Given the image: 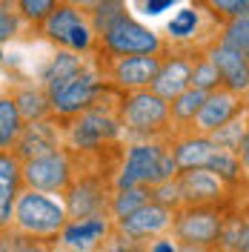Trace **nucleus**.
I'll return each mask as SVG.
<instances>
[{
  "label": "nucleus",
  "mask_w": 249,
  "mask_h": 252,
  "mask_svg": "<svg viewBox=\"0 0 249 252\" xmlns=\"http://www.w3.org/2000/svg\"><path fill=\"white\" fill-rule=\"evenodd\" d=\"M223 43H229L232 49H238L244 58H249V15H241L235 20H226L220 26V34H218Z\"/></svg>",
  "instance_id": "30"
},
{
  "label": "nucleus",
  "mask_w": 249,
  "mask_h": 252,
  "mask_svg": "<svg viewBox=\"0 0 249 252\" xmlns=\"http://www.w3.org/2000/svg\"><path fill=\"white\" fill-rule=\"evenodd\" d=\"M129 9H126V0H100L97 6H94L92 12V23H94V32L100 34V32H106L118 20V17H124Z\"/></svg>",
  "instance_id": "33"
},
{
  "label": "nucleus",
  "mask_w": 249,
  "mask_h": 252,
  "mask_svg": "<svg viewBox=\"0 0 249 252\" xmlns=\"http://www.w3.org/2000/svg\"><path fill=\"white\" fill-rule=\"evenodd\" d=\"M40 32L49 43H55L58 49L78 52V55H89L94 49V40H97L92 15L80 6H72V3H61L55 9V15L40 26Z\"/></svg>",
  "instance_id": "4"
},
{
  "label": "nucleus",
  "mask_w": 249,
  "mask_h": 252,
  "mask_svg": "<svg viewBox=\"0 0 249 252\" xmlns=\"http://www.w3.org/2000/svg\"><path fill=\"white\" fill-rule=\"evenodd\" d=\"M23 192V160L15 152L0 155V226L12 229L15 206Z\"/></svg>",
  "instance_id": "17"
},
{
  "label": "nucleus",
  "mask_w": 249,
  "mask_h": 252,
  "mask_svg": "<svg viewBox=\"0 0 249 252\" xmlns=\"http://www.w3.org/2000/svg\"><path fill=\"white\" fill-rule=\"evenodd\" d=\"M58 149H61V132H58V126L52 124L49 118H43V121L26 124L20 141L15 143L12 152L20 160H31V158L49 155V152H58Z\"/></svg>",
  "instance_id": "18"
},
{
  "label": "nucleus",
  "mask_w": 249,
  "mask_h": 252,
  "mask_svg": "<svg viewBox=\"0 0 249 252\" xmlns=\"http://www.w3.org/2000/svg\"><path fill=\"white\" fill-rule=\"evenodd\" d=\"M49 244L52 241L23 235L17 229H3V252H52Z\"/></svg>",
  "instance_id": "32"
},
{
  "label": "nucleus",
  "mask_w": 249,
  "mask_h": 252,
  "mask_svg": "<svg viewBox=\"0 0 249 252\" xmlns=\"http://www.w3.org/2000/svg\"><path fill=\"white\" fill-rule=\"evenodd\" d=\"M195 3H206V0H195Z\"/></svg>",
  "instance_id": "43"
},
{
  "label": "nucleus",
  "mask_w": 249,
  "mask_h": 252,
  "mask_svg": "<svg viewBox=\"0 0 249 252\" xmlns=\"http://www.w3.org/2000/svg\"><path fill=\"white\" fill-rule=\"evenodd\" d=\"M226 223V206H181L175 212L172 235L181 244L218 247Z\"/></svg>",
  "instance_id": "7"
},
{
  "label": "nucleus",
  "mask_w": 249,
  "mask_h": 252,
  "mask_svg": "<svg viewBox=\"0 0 249 252\" xmlns=\"http://www.w3.org/2000/svg\"><path fill=\"white\" fill-rule=\"evenodd\" d=\"M206 169H212V172L218 175L220 181H226L229 187H238L247 175H244V166H241V155L238 152H229V149H215V155L209 158V163H206Z\"/></svg>",
  "instance_id": "27"
},
{
  "label": "nucleus",
  "mask_w": 249,
  "mask_h": 252,
  "mask_svg": "<svg viewBox=\"0 0 249 252\" xmlns=\"http://www.w3.org/2000/svg\"><path fill=\"white\" fill-rule=\"evenodd\" d=\"M152 201V187H118L112 195V218H126Z\"/></svg>",
  "instance_id": "26"
},
{
  "label": "nucleus",
  "mask_w": 249,
  "mask_h": 252,
  "mask_svg": "<svg viewBox=\"0 0 249 252\" xmlns=\"http://www.w3.org/2000/svg\"><path fill=\"white\" fill-rule=\"evenodd\" d=\"M209 92H203L198 86H189L187 92H181L175 100H169V109H172V126L178 129H187V126H195V118L201 106L206 103Z\"/></svg>",
  "instance_id": "24"
},
{
  "label": "nucleus",
  "mask_w": 249,
  "mask_h": 252,
  "mask_svg": "<svg viewBox=\"0 0 249 252\" xmlns=\"http://www.w3.org/2000/svg\"><path fill=\"white\" fill-rule=\"evenodd\" d=\"M63 0H15L17 12L23 17V23H29V26H43L49 17L55 15V9L61 6Z\"/></svg>",
  "instance_id": "29"
},
{
  "label": "nucleus",
  "mask_w": 249,
  "mask_h": 252,
  "mask_svg": "<svg viewBox=\"0 0 249 252\" xmlns=\"http://www.w3.org/2000/svg\"><path fill=\"white\" fill-rule=\"evenodd\" d=\"M192 72H195V58H184V55L163 58V66L149 89H155L166 100H175L181 92H187L192 86Z\"/></svg>",
  "instance_id": "19"
},
{
  "label": "nucleus",
  "mask_w": 249,
  "mask_h": 252,
  "mask_svg": "<svg viewBox=\"0 0 249 252\" xmlns=\"http://www.w3.org/2000/svg\"><path fill=\"white\" fill-rule=\"evenodd\" d=\"M52 252H75V250H69V247H63L61 241H58V247H52Z\"/></svg>",
  "instance_id": "41"
},
{
  "label": "nucleus",
  "mask_w": 249,
  "mask_h": 252,
  "mask_svg": "<svg viewBox=\"0 0 249 252\" xmlns=\"http://www.w3.org/2000/svg\"><path fill=\"white\" fill-rule=\"evenodd\" d=\"M23 129H26V121H23L20 109H17L15 97L9 92H3V97H0V146H3V152L15 149Z\"/></svg>",
  "instance_id": "23"
},
{
  "label": "nucleus",
  "mask_w": 249,
  "mask_h": 252,
  "mask_svg": "<svg viewBox=\"0 0 249 252\" xmlns=\"http://www.w3.org/2000/svg\"><path fill=\"white\" fill-rule=\"evenodd\" d=\"M97 252H149V244L146 241H135V238L124 235V232H112L106 241H103V247Z\"/></svg>",
  "instance_id": "35"
},
{
  "label": "nucleus",
  "mask_w": 249,
  "mask_h": 252,
  "mask_svg": "<svg viewBox=\"0 0 249 252\" xmlns=\"http://www.w3.org/2000/svg\"><path fill=\"white\" fill-rule=\"evenodd\" d=\"M20 20L23 17L17 12L15 0H3V6H0V40H3V46L20 34Z\"/></svg>",
  "instance_id": "34"
},
{
  "label": "nucleus",
  "mask_w": 249,
  "mask_h": 252,
  "mask_svg": "<svg viewBox=\"0 0 249 252\" xmlns=\"http://www.w3.org/2000/svg\"><path fill=\"white\" fill-rule=\"evenodd\" d=\"M69 121L72 124L66 126V143L69 149H80V152H97L100 146L118 141V135L124 132L121 112L115 115L112 109H100L97 100L86 112H80Z\"/></svg>",
  "instance_id": "5"
},
{
  "label": "nucleus",
  "mask_w": 249,
  "mask_h": 252,
  "mask_svg": "<svg viewBox=\"0 0 249 252\" xmlns=\"http://www.w3.org/2000/svg\"><path fill=\"white\" fill-rule=\"evenodd\" d=\"M244 6H247V15H249V0H244Z\"/></svg>",
  "instance_id": "42"
},
{
  "label": "nucleus",
  "mask_w": 249,
  "mask_h": 252,
  "mask_svg": "<svg viewBox=\"0 0 249 252\" xmlns=\"http://www.w3.org/2000/svg\"><path fill=\"white\" fill-rule=\"evenodd\" d=\"M112 232H115V218L112 215L69 218V223L63 226V232L58 241L75 252H97Z\"/></svg>",
  "instance_id": "13"
},
{
  "label": "nucleus",
  "mask_w": 249,
  "mask_h": 252,
  "mask_svg": "<svg viewBox=\"0 0 249 252\" xmlns=\"http://www.w3.org/2000/svg\"><path fill=\"white\" fill-rule=\"evenodd\" d=\"M86 66H89V63L83 61V55L69 52V49H61V52H55L46 61V66H43V72H40V86H43L49 92V97H52V94L61 92L69 80L78 78Z\"/></svg>",
  "instance_id": "20"
},
{
  "label": "nucleus",
  "mask_w": 249,
  "mask_h": 252,
  "mask_svg": "<svg viewBox=\"0 0 249 252\" xmlns=\"http://www.w3.org/2000/svg\"><path fill=\"white\" fill-rule=\"evenodd\" d=\"M178 187H181V204L184 206H226L229 192H232L226 181H220L206 166L178 172Z\"/></svg>",
  "instance_id": "9"
},
{
  "label": "nucleus",
  "mask_w": 249,
  "mask_h": 252,
  "mask_svg": "<svg viewBox=\"0 0 249 252\" xmlns=\"http://www.w3.org/2000/svg\"><path fill=\"white\" fill-rule=\"evenodd\" d=\"M178 160L172 146L166 149L163 143L152 141H135L129 143L126 158L118 169L115 178V189L118 187H157L163 181L178 178Z\"/></svg>",
  "instance_id": "2"
},
{
  "label": "nucleus",
  "mask_w": 249,
  "mask_h": 252,
  "mask_svg": "<svg viewBox=\"0 0 249 252\" xmlns=\"http://www.w3.org/2000/svg\"><path fill=\"white\" fill-rule=\"evenodd\" d=\"M175 3H178V0H143V12H146V15H160V12H166Z\"/></svg>",
  "instance_id": "37"
},
{
  "label": "nucleus",
  "mask_w": 249,
  "mask_h": 252,
  "mask_svg": "<svg viewBox=\"0 0 249 252\" xmlns=\"http://www.w3.org/2000/svg\"><path fill=\"white\" fill-rule=\"evenodd\" d=\"M198 29H201V9L198 6H184L178 9L175 17L166 23V34H169L175 43H195L198 37Z\"/></svg>",
  "instance_id": "25"
},
{
  "label": "nucleus",
  "mask_w": 249,
  "mask_h": 252,
  "mask_svg": "<svg viewBox=\"0 0 249 252\" xmlns=\"http://www.w3.org/2000/svg\"><path fill=\"white\" fill-rule=\"evenodd\" d=\"M206 55H209L212 63L218 66L226 89H232V92H238V94L249 92V58H244L238 49H232L229 43H223L220 37L206 46Z\"/></svg>",
  "instance_id": "16"
},
{
  "label": "nucleus",
  "mask_w": 249,
  "mask_h": 252,
  "mask_svg": "<svg viewBox=\"0 0 249 252\" xmlns=\"http://www.w3.org/2000/svg\"><path fill=\"white\" fill-rule=\"evenodd\" d=\"M218 143L212 141V135H201V132H192V135H184L172 143V152H175V160H178V169H198V166H206L209 158L215 155Z\"/></svg>",
  "instance_id": "21"
},
{
  "label": "nucleus",
  "mask_w": 249,
  "mask_h": 252,
  "mask_svg": "<svg viewBox=\"0 0 249 252\" xmlns=\"http://www.w3.org/2000/svg\"><path fill=\"white\" fill-rule=\"evenodd\" d=\"M69 218L72 215H69V206H66L63 195H52V192L23 187L15 206L12 229L31 238H43V241H58L63 226L69 223Z\"/></svg>",
  "instance_id": "1"
},
{
  "label": "nucleus",
  "mask_w": 249,
  "mask_h": 252,
  "mask_svg": "<svg viewBox=\"0 0 249 252\" xmlns=\"http://www.w3.org/2000/svg\"><path fill=\"white\" fill-rule=\"evenodd\" d=\"M63 3H72V6H80V9L92 12V9L97 6V3H100V0H63Z\"/></svg>",
  "instance_id": "40"
},
{
  "label": "nucleus",
  "mask_w": 249,
  "mask_h": 252,
  "mask_svg": "<svg viewBox=\"0 0 249 252\" xmlns=\"http://www.w3.org/2000/svg\"><path fill=\"white\" fill-rule=\"evenodd\" d=\"M160 66H163L160 55H124V58H112V63L106 66V78L115 89H124V92L149 89Z\"/></svg>",
  "instance_id": "12"
},
{
  "label": "nucleus",
  "mask_w": 249,
  "mask_h": 252,
  "mask_svg": "<svg viewBox=\"0 0 249 252\" xmlns=\"http://www.w3.org/2000/svg\"><path fill=\"white\" fill-rule=\"evenodd\" d=\"M112 195L97 178H80L66 192V206L72 218H89V215H112Z\"/></svg>",
  "instance_id": "15"
},
{
  "label": "nucleus",
  "mask_w": 249,
  "mask_h": 252,
  "mask_svg": "<svg viewBox=\"0 0 249 252\" xmlns=\"http://www.w3.org/2000/svg\"><path fill=\"white\" fill-rule=\"evenodd\" d=\"M121 124H124V135H129L132 141H152L172 126L169 100L160 97L155 89L126 92L121 103Z\"/></svg>",
  "instance_id": "3"
},
{
  "label": "nucleus",
  "mask_w": 249,
  "mask_h": 252,
  "mask_svg": "<svg viewBox=\"0 0 249 252\" xmlns=\"http://www.w3.org/2000/svg\"><path fill=\"white\" fill-rule=\"evenodd\" d=\"M100 46L112 58H124V55H163V40L160 34L152 32L149 26H143L140 20L126 12L124 17H118L106 32L97 34Z\"/></svg>",
  "instance_id": "6"
},
{
  "label": "nucleus",
  "mask_w": 249,
  "mask_h": 252,
  "mask_svg": "<svg viewBox=\"0 0 249 252\" xmlns=\"http://www.w3.org/2000/svg\"><path fill=\"white\" fill-rule=\"evenodd\" d=\"M241 166H244V175L249 178V132H247V138H244V143H241Z\"/></svg>",
  "instance_id": "38"
},
{
  "label": "nucleus",
  "mask_w": 249,
  "mask_h": 252,
  "mask_svg": "<svg viewBox=\"0 0 249 252\" xmlns=\"http://www.w3.org/2000/svg\"><path fill=\"white\" fill-rule=\"evenodd\" d=\"M192 86H198V89H203V92H215V89H220V86H223V78H220L218 66L212 63V58H209L206 52L195 58V72H192Z\"/></svg>",
  "instance_id": "31"
},
{
  "label": "nucleus",
  "mask_w": 249,
  "mask_h": 252,
  "mask_svg": "<svg viewBox=\"0 0 249 252\" xmlns=\"http://www.w3.org/2000/svg\"><path fill=\"white\" fill-rule=\"evenodd\" d=\"M249 132V109H244L241 115H235L229 124H223L218 132H212V141L218 143L220 149H229V152H241V143Z\"/></svg>",
  "instance_id": "28"
},
{
  "label": "nucleus",
  "mask_w": 249,
  "mask_h": 252,
  "mask_svg": "<svg viewBox=\"0 0 249 252\" xmlns=\"http://www.w3.org/2000/svg\"><path fill=\"white\" fill-rule=\"evenodd\" d=\"M206 9L212 12V15L218 17V20H235V17L247 15V6H244V0H206Z\"/></svg>",
  "instance_id": "36"
},
{
  "label": "nucleus",
  "mask_w": 249,
  "mask_h": 252,
  "mask_svg": "<svg viewBox=\"0 0 249 252\" xmlns=\"http://www.w3.org/2000/svg\"><path fill=\"white\" fill-rule=\"evenodd\" d=\"M103 89L106 86H103L100 72L94 66H86L75 80H69L58 94H52V115H58V118H75V115L89 109Z\"/></svg>",
  "instance_id": "11"
},
{
  "label": "nucleus",
  "mask_w": 249,
  "mask_h": 252,
  "mask_svg": "<svg viewBox=\"0 0 249 252\" xmlns=\"http://www.w3.org/2000/svg\"><path fill=\"white\" fill-rule=\"evenodd\" d=\"M175 212L178 209H172V206L160 204V201L152 198L149 204H143L140 209H135L132 215L115 220V229L129 235V238H135V241H146L149 244V241H155L160 235H172Z\"/></svg>",
  "instance_id": "10"
},
{
  "label": "nucleus",
  "mask_w": 249,
  "mask_h": 252,
  "mask_svg": "<svg viewBox=\"0 0 249 252\" xmlns=\"http://www.w3.org/2000/svg\"><path fill=\"white\" fill-rule=\"evenodd\" d=\"M75 184V172H72V160L69 155L58 149L49 155L23 160V187L40 189V192H52V195H63Z\"/></svg>",
  "instance_id": "8"
},
{
  "label": "nucleus",
  "mask_w": 249,
  "mask_h": 252,
  "mask_svg": "<svg viewBox=\"0 0 249 252\" xmlns=\"http://www.w3.org/2000/svg\"><path fill=\"white\" fill-rule=\"evenodd\" d=\"M178 252H218L215 247H201V244H178Z\"/></svg>",
  "instance_id": "39"
},
{
  "label": "nucleus",
  "mask_w": 249,
  "mask_h": 252,
  "mask_svg": "<svg viewBox=\"0 0 249 252\" xmlns=\"http://www.w3.org/2000/svg\"><path fill=\"white\" fill-rule=\"evenodd\" d=\"M244 109H247V106H244V94H238V92H232V89H226V86H220V89H215V92H209L206 103L201 106L198 118H195L192 132L212 135V132H218L223 124H229L235 115H241Z\"/></svg>",
  "instance_id": "14"
},
{
  "label": "nucleus",
  "mask_w": 249,
  "mask_h": 252,
  "mask_svg": "<svg viewBox=\"0 0 249 252\" xmlns=\"http://www.w3.org/2000/svg\"><path fill=\"white\" fill-rule=\"evenodd\" d=\"M12 97H15L17 109H20L26 124L43 121V118L52 115V97H49V92L43 86H34V83L31 86H17L12 92Z\"/></svg>",
  "instance_id": "22"
}]
</instances>
